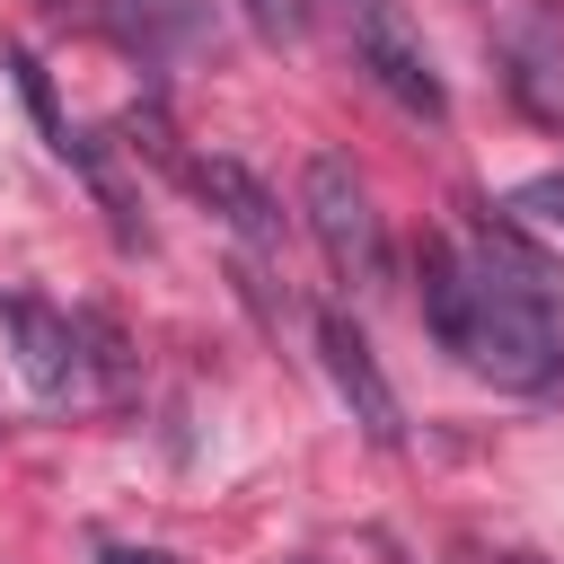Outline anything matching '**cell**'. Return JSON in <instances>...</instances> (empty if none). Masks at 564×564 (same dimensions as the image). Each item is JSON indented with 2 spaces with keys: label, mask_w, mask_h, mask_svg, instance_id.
Here are the masks:
<instances>
[{
  "label": "cell",
  "mask_w": 564,
  "mask_h": 564,
  "mask_svg": "<svg viewBox=\"0 0 564 564\" xmlns=\"http://www.w3.org/2000/svg\"><path fill=\"white\" fill-rule=\"evenodd\" d=\"M423 317L467 370H485L502 388H555L564 379V317L520 300V291H502V282H485L441 238L423 247Z\"/></svg>",
  "instance_id": "6da1fadb"
},
{
  "label": "cell",
  "mask_w": 564,
  "mask_h": 564,
  "mask_svg": "<svg viewBox=\"0 0 564 564\" xmlns=\"http://www.w3.org/2000/svg\"><path fill=\"white\" fill-rule=\"evenodd\" d=\"M300 220H308L317 256L335 264V282H352L361 300H370V291H388V229H379V212H370L361 176H352L335 150H317V159L300 167Z\"/></svg>",
  "instance_id": "7a4b0ae2"
},
{
  "label": "cell",
  "mask_w": 564,
  "mask_h": 564,
  "mask_svg": "<svg viewBox=\"0 0 564 564\" xmlns=\"http://www.w3.org/2000/svg\"><path fill=\"white\" fill-rule=\"evenodd\" d=\"M344 26H352V62H361L405 115H423V123L449 115V88H441L432 44H423V26L405 18V0H344Z\"/></svg>",
  "instance_id": "3957f363"
},
{
  "label": "cell",
  "mask_w": 564,
  "mask_h": 564,
  "mask_svg": "<svg viewBox=\"0 0 564 564\" xmlns=\"http://www.w3.org/2000/svg\"><path fill=\"white\" fill-rule=\"evenodd\" d=\"M317 352H326V379H335V397L352 405V423H361L379 449H397V441H405V405H397V388H388L370 335H361L344 308H326V317H317Z\"/></svg>",
  "instance_id": "277c9868"
},
{
  "label": "cell",
  "mask_w": 564,
  "mask_h": 564,
  "mask_svg": "<svg viewBox=\"0 0 564 564\" xmlns=\"http://www.w3.org/2000/svg\"><path fill=\"white\" fill-rule=\"evenodd\" d=\"M0 335H9V361H18V379L35 388V397H70L79 388V317H62V308H44V300H26V291H0Z\"/></svg>",
  "instance_id": "5b68a950"
},
{
  "label": "cell",
  "mask_w": 564,
  "mask_h": 564,
  "mask_svg": "<svg viewBox=\"0 0 564 564\" xmlns=\"http://www.w3.org/2000/svg\"><path fill=\"white\" fill-rule=\"evenodd\" d=\"M494 62H502L511 106H520L529 123L564 132V35H555L546 18H529V26H511V35L494 44Z\"/></svg>",
  "instance_id": "8992f818"
},
{
  "label": "cell",
  "mask_w": 564,
  "mask_h": 564,
  "mask_svg": "<svg viewBox=\"0 0 564 564\" xmlns=\"http://www.w3.org/2000/svg\"><path fill=\"white\" fill-rule=\"evenodd\" d=\"M185 176H194V194H203V203H212V212H220L247 247H282V203H273V194H264L238 159H194Z\"/></svg>",
  "instance_id": "52a82bcc"
},
{
  "label": "cell",
  "mask_w": 564,
  "mask_h": 564,
  "mask_svg": "<svg viewBox=\"0 0 564 564\" xmlns=\"http://www.w3.org/2000/svg\"><path fill=\"white\" fill-rule=\"evenodd\" d=\"M238 18H247L264 44H300V35H308V0H238Z\"/></svg>",
  "instance_id": "ba28073f"
},
{
  "label": "cell",
  "mask_w": 564,
  "mask_h": 564,
  "mask_svg": "<svg viewBox=\"0 0 564 564\" xmlns=\"http://www.w3.org/2000/svg\"><path fill=\"white\" fill-rule=\"evenodd\" d=\"M511 212H529L538 229H555V238H564V167H555V176H529V185L511 194Z\"/></svg>",
  "instance_id": "9c48e42d"
},
{
  "label": "cell",
  "mask_w": 564,
  "mask_h": 564,
  "mask_svg": "<svg viewBox=\"0 0 564 564\" xmlns=\"http://www.w3.org/2000/svg\"><path fill=\"white\" fill-rule=\"evenodd\" d=\"M97 564H176V555H159V546H106Z\"/></svg>",
  "instance_id": "30bf717a"
},
{
  "label": "cell",
  "mask_w": 564,
  "mask_h": 564,
  "mask_svg": "<svg viewBox=\"0 0 564 564\" xmlns=\"http://www.w3.org/2000/svg\"><path fill=\"white\" fill-rule=\"evenodd\" d=\"M502 564H538V555H502Z\"/></svg>",
  "instance_id": "8fae6325"
}]
</instances>
